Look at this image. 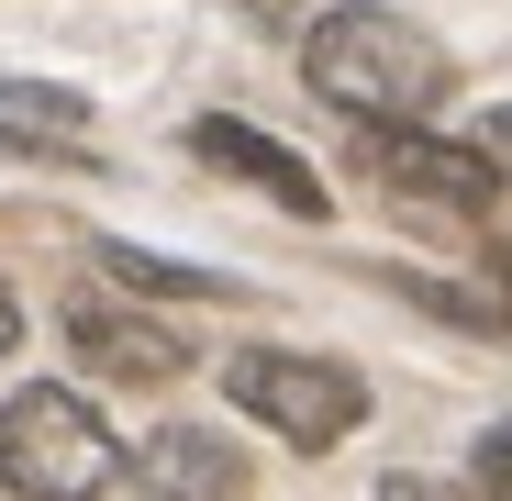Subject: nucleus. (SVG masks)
Returning a JSON list of instances; mask_svg holds the SVG:
<instances>
[{
	"label": "nucleus",
	"instance_id": "nucleus-11",
	"mask_svg": "<svg viewBox=\"0 0 512 501\" xmlns=\"http://www.w3.org/2000/svg\"><path fill=\"white\" fill-rule=\"evenodd\" d=\"M379 501H446V490H435V479H390Z\"/></svg>",
	"mask_w": 512,
	"mask_h": 501
},
{
	"label": "nucleus",
	"instance_id": "nucleus-9",
	"mask_svg": "<svg viewBox=\"0 0 512 501\" xmlns=\"http://www.w3.org/2000/svg\"><path fill=\"white\" fill-rule=\"evenodd\" d=\"M479 501H512V435L479 446Z\"/></svg>",
	"mask_w": 512,
	"mask_h": 501
},
{
	"label": "nucleus",
	"instance_id": "nucleus-2",
	"mask_svg": "<svg viewBox=\"0 0 512 501\" xmlns=\"http://www.w3.org/2000/svg\"><path fill=\"white\" fill-rule=\"evenodd\" d=\"M0 479H12L23 501H101L123 479V446H112V424L78 390L34 379V390L0 401Z\"/></svg>",
	"mask_w": 512,
	"mask_h": 501
},
{
	"label": "nucleus",
	"instance_id": "nucleus-8",
	"mask_svg": "<svg viewBox=\"0 0 512 501\" xmlns=\"http://www.w3.org/2000/svg\"><path fill=\"white\" fill-rule=\"evenodd\" d=\"M112 279H134V290H179V301H201V290H223L212 268H167V257H134V245H112Z\"/></svg>",
	"mask_w": 512,
	"mask_h": 501
},
{
	"label": "nucleus",
	"instance_id": "nucleus-5",
	"mask_svg": "<svg viewBox=\"0 0 512 501\" xmlns=\"http://www.w3.org/2000/svg\"><path fill=\"white\" fill-rule=\"evenodd\" d=\"M67 346L90 357L101 379H123V390H167L190 368V334L179 323H156V312H134V301H67Z\"/></svg>",
	"mask_w": 512,
	"mask_h": 501
},
{
	"label": "nucleus",
	"instance_id": "nucleus-10",
	"mask_svg": "<svg viewBox=\"0 0 512 501\" xmlns=\"http://www.w3.org/2000/svg\"><path fill=\"white\" fill-rule=\"evenodd\" d=\"M479 156H490V179L512 190V112H490V123H479Z\"/></svg>",
	"mask_w": 512,
	"mask_h": 501
},
{
	"label": "nucleus",
	"instance_id": "nucleus-7",
	"mask_svg": "<svg viewBox=\"0 0 512 501\" xmlns=\"http://www.w3.org/2000/svg\"><path fill=\"white\" fill-rule=\"evenodd\" d=\"M190 156L223 167V179H245V190H268L279 212L323 223V179H312V167H301L279 134H256V123H234V112H201V123H190Z\"/></svg>",
	"mask_w": 512,
	"mask_h": 501
},
{
	"label": "nucleus",
	"instance_id": "nucleus-4",
	"mask_svg": "<svg viewBox=\"0 0 512 501\" xmlns=\"http://www.w3.org/2000/svg\"><path fill=\"white\" fill-rule=\"evenodd\" d=\"M368 179L401 201H435V212H490V190H501L479 145H446L423 123H368Z\"/></svg>",
	"mask_w": 512,
	"mask_h": 501
},
{
	"label": "nucleus",
	"instance_id": "nucleus-13",
	"mask_svg": "<svg viewBox=\"0 0 512 501\" xmlns=\"http://www.w3.org/2000/svg\"><path fill=\"white\" fill-rule=\"evenodd\" d=\"M0 501H23V490H12V479H0Z\"/></svg>",
	"mask_w": 512,
	"mask_h": 501
},
{
	"label": "nucleus",
	"instance_id": "nucleus-12",
	"mask_svg": "<svg viewBox=\"0 0 512 501\" xmlns=\"http://www.w3.org/2000/svg\"><path fill=\"white\" fill-rule=\"evenodd\" d=\"M23 346V312H12V290H0V357H12Z\"/></svg>",
	"mask_w": 512,
	"mask_h": 501
},
{
	"label": "nucleus",
	"instance_id": "nucleus-3",
	"mask_svg": "<svg viewBox=\"0 0 512 501\" xmlns=\"http://www.w3.org/2000/svg\"><path fill=\"white\" fill-rule=\"evenodd\" d=\"M223 390L268 424L279 446H301V457H323V446H346L357 424H368V390H357V368H334V357H290V346H245L234 368H223Z\"/></svg>",
	"mask_w": 512,
	"mask_h": 501
},
{
	"label": "nucleus",
	"instance_id": "nucleus-6",
	"mask_svg": "<svg viewBox=\"0 0 512 501\" xmlns=\"http://www.w3.org/2000/svg\"><path fill=\"white\" fill-rule=\"evenodd\" d=\"M245 457L212 435V424H156L134 446V501H245Z\"/></svg>",
	"mask_w": 512,
	"mask_h": 501
},
{
	"label": "nucleus",
	"instance_id": "nucleus-1",
	"mask_svg": "<svg viewBox=\"0 0 512 501\" xmlns=\"http://www.w3.org/2000/svg\"><path fill=\"white\" fill-rule=\"evenodd\" d=\"M301 78L346 112V123H423L446 101V45L401 23L390 0H346L301 34Z\"/></svg>",
	"mask_w": 512,
	"mask_h": 501
}]
</instances>
